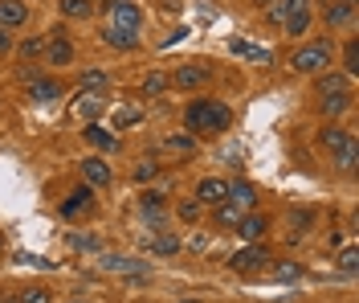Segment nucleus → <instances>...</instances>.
<instances>
[{
	"instance_id": "obj_41",
	"label": "nucleus",
	"mask_w": 359,
	"mask_h": 303,
	"mask_svg": "<svg viewBox=\"0 0 359 303\" xmlns=\"http://www.w3.org/2000/svg\"><path fill=\"white\" fill-rule=\"evenodd\" d=\"M266 17H269V21H286V0H269Z\"/></svg>"
},
{
	"instance_id": "obj_26",
	"label": "nucleus",
	"mask_w": 359,
	"mask_h": 303,
	"mask_svg": "<svg viewBox=\"0 0 359 303\" xmlns=\"http://www.w3.org/2000/svg\"><path fill=\"white\" fill-rule=\"evenodd\" d=\"M343 111H351V94H323V115H343Z\"/></svg>"
},
{
	"instance_id": "obj_18",
	"label": "nucleus",
	"mask_w": 359,
	"mask_h": 303,
	"mask_svg": "<svg viewBox=\"0 0 359 303\" xmlns=\"http://www.w3.org/2000/svg\"><path fill=\"white\" fill-rule=\"evenodd\" d=\"M347 140H351V131H347V127H339V123H327V127L318 131V143H323L327 152H339Z\"/></svg>"
},
{
	"instance_id": "obj_30",
	"label": "nucleus",
	"mask_w": 359,
	"mask_h": 303,
	"mask_svg": "<svg viewBox=\"0 0 359 303\" xmlns=\"http://www.w3.org/2000/svg\"><path fill=\"white\" fill-rule=\"evenodd\" d=\"M343 74H347V78H355V74H359V41H355V37L343 46Z\"/></svg>"
},
{
	"instance_id": "obj_31",
	"label": "nucleus",
	"mask_w": 359,
	"mask_h": 303,
	"mask_svg": "<svg viewBox=\"0 0 359 303\" xmlns=\"http://www.w3.org/2000/svg\"><path fill=\"white\" fill-rule=\"evenodd\" d=\"M176 250H180L176 233H159V238H151V254H176Z\"/></svg>"
},
{
	"instance_id": "obj_44",
	"label": "nucleus",
	"mask_w": 359,
	"mask_h": 303,
	"mask_svg": "<svg viewBox=\"0 0 359 303\" xmlns=\"http://www.w3.org/2000/svg\"><path fill=\"white\" fill-rule=\"evenodd\" d=\"M180 303H201V299H180Z\"/></svg>"
},
{
	"instance_id": "obj_27",
	"label": "nucleus",
	"mask_w": 359,
	"mask_h": 303,
	"mask_svg": "<svg viewBox=\"0 0 359 303\" xmlns=\"http://www.w3.org/2000/svg\"><path fill=\"white\" fill-rule=\"evenodd\" d=\"M139 91H143V98H159V94L168 91V74L151 70L147 78H143V86H139Z\"/></svg>"
},
{
	"instance_id": "obj_21",
	"label": "nucleus",
	"mask_w": 359,
	"mask_h": 303,
	"mask_svg": "<svg viewBox=\"0 0 359 303\" xmlns=\"http://www.w3.org/2000/svg\"><path fill=\"white\" fill-rule=\"evenodd\" d=\"M139 119H143V111H139L135 103H118V107H114V119H111V131H123V127H131Z\"/></svg>"
},
{
	"instance_id": "obj_5",
	"label": "nucleus",
	"mask_w": 359,
	"mask_h": 303,
	"mask_svg": "<svg viewBox=\"0 0 359 303\" xmlns=\"http://www.w3.org/2000/svg\"><path fill=\"white\" fill-rule=\"evenodd\" d=\"M45 62H49V66H69V62H74V41H69V33L62 29V25H57V29H49Z\"/></svg>"
},
{
	"instance_id": "obj_6",
	"label": "nucleus",
	"mask_w": 359,
	"mask_h": 303,
	"mask_svg": "<svg viewBox=\"0 0 359 303\" xmlns=\"http://www.w3.org/2000/svg\"><path fill=\"white\" fill-rule=\"evenodd\" d=\"M208 78H212L208 62H184V66H176V74H172V86H180V91H201Z\"/></svg>"
},
{
	"instance_id": "obj_33",
	"label": "nucleus",
	"mask_w": 359,
	"mask_h": 303,
	"mask_svg": "<svg viewBox=\"0 0 359 303\" xmlns=\"http://www.w3.org/2000/svg\"><path fill=\"white\" fill-rule=\"evenodd\" d=\"M139 205H143V213H159L163 205H168V197H163L159 188H147V193L139 197Z\"/></svg>"
},
{
	"instance_id": "obj_46",
	"label": "nucleus",
	"mask_w": 359,
	"mask_h": 303,
	"mask_svg": "<svg viewBox=\"0 0 359 303\" xmlns=\"http://www.w3.org/2000/svg\"><path fill=\"white\" fill-rule=\"evenodd\" d=\"M257 4H269V0H257Z\"/></svg>"
},
{
	"instance_id": "obj_37",
	"label": "nucleus",
	"mask_w": 359,
	"mask_h": 303,
	"mask_svg": "<svg viewBox=\"0 0 359 303\" xmlns=\"http://www.w3.org/2000/svg\"><path fill=\"white\" fill-rule=\"evenodd\" d=\"M355 266H359V250L355 246H347V250L339 254V271H343V275H355Z\"/></svg>"
},
{
	"instance_id": "obj_43",
	"label": "nucleus",
	"mask_w": 359,
	"mask_h": 303,
	"mask_svg": "<svg viewBox=\"0 0 359 303\" xmlns=\"http://www.w3.org/2000/svg\"><path fill=\"white\" fill-rule=\"evenodd\" d=\"M0 303H21V299H17V295H8V299H0Z\"/></svg>"
},
{
	"instance_id": "obj_16",
	"label": "nucleus",
	"mask_w": 359,
	"mask_h": 303,
	"mask_svg": "<svg viewBox=\"0 0 359 303\" xmlns=\"http://www.w3.org/2000/svg\"><path fill=\"white\" fill-rule=\"evenodd\" d=\"M241 217H245V209H241L233 197H224V201H217V205H212V221H217L221 230H233Z\"/></svg>"
},
{
	"instance_id": "obj_47",
	"label": "nucleus",
	"mask_w": 359,
	"mask_h": 303,
	"mask_svg": "<svg viewBox=\"0 0 359 303\" xmlns=\"http://www.w3.org/2000/svg\"><path fill=\"white\" fill-rule=\"evenodd\" d=\"M74 303H82V299H74Z\"/></svg>"
},
{
	"instance_id": "obj_35",
	"label": "nucleus",
	"mask_w": 359,
	"mask_h": 303,
	"mask_svg": "<svg viewBox=\"0 0 359 303\" xmlns=\"http://www.w3.org/2000/svg\"><path fill=\"white\" fill-rule=\"evenodd\" d=\"M176 213H180V221H188V226H192V221L201 217V201H196V197H188V201H180V205H176Z\"/></svg>"
},
{
	"instance_id": "obj_9",
	"label": "nucleus",
	"mask_w": 359,
	"mask_h": 303,
	"mask_svg": "<svg viewBox=\"0 0 359 303\" xmlns=\"http://www.w3.org/2000/svg\"><path fill=\"white\" fill-rule=\"evenodd\" d=\"M196 148H201V140H196L192 131H172V136H163L168 160H188V156H196Z\"/></svg>"
},
{
	"instance_id": "obj_15",
	"label": "nucleus",
	"mask_w": 359,
	"mask_h": 303,
	"mask_svg": "<svg viewBox=\"0 0 359 303\" xmlns=\"http://www.w3.org/2000/svg\"><path fill=\"white\" fill-rule=\"evenodd\" d=\"M224 197H229V181H221V176H204L201 185H196V201L201 205H217Z\"/></svg>"
},
{
	"instance_id": "obj_10",
	"label": "nucleus",
	"mask_w": 359,
	"mask_h": 303,
	"mask_svg": "<svg viewBox=\"0 0 359 303\" xmlns=\"http://www.w3.org/2000/svg\"><path fill=\"white\" fill-rule=\"evenodd\" d=\"M111 164L102 160V156H86V160H82V181H86L90 188H107L111 185Z\"/></svg>"
},
{
	"instance_id": "obj_39",
	"label": "nucleus",
	"mask_w": 359,
	"mask_h": 303,
	"mask_svg": "<svg viewBox=\"0 0 359 303\" xmlns=\"http://www.w3.org/2000/svg\"><path fill=\"white\" fill-rule=\"evenodd\" d=\"M69 246L74 250H98V238L94 233H69Z\"/></svg>"
},
{
	"instance_id": "obj_11",
	"label": "nucleus",
	"mask_w": 359,
	"mask_h": 303,
	"mask_svg": "<svg viewBox=\"0 0 359 303\" xmlns=\"http://www.w3.org/2000/svg\"><path fill=\"white\" fill-rule=\"evenodd\" d=\"M62 94H66V86H62L57 78H45V74L29 78V98H33V103H53V98H62Z\"/></svg>"
},
{
	"instance_id": "obj_40",
	"label": "nucleus",
	"mask_w": 359,
	"mask_h": 303,
	"mask_svg": "<svg viewBox=\"0 0 359 303\" xmlns=\"http://www.w3.org/2000/svg\"><path fill=\"white\" fill-rule=\"evenodd\" d=\"M298 275H302V266H298V262H286V266H278V279H282V283H294Z\"/></svg>"
},
{
	"instance_id": "obj_23",
	"label": "nucleus",
	"mask_w": 359,
	"mask_h": 303,
	"mask_svg": "<svg viewBox=\"0 0 359 303\" xmlns=\"http://www.w3.org/2000/svg\"><path fill=\"white\" fill-rule=\"evenodd\" d=\"M102 41H107L111 49H135V46H139V37H135V33H123V29H114V25L102 29Z\"/></svg>"
},
{
	"instance_id": "obj_1",
	"label": "nucleus",
	"mask_w": 359,
	"mask_h": 303,
	"mask_svg": "<svg viewBox=\"0 0 359 303\" xmlns=\"http://www.w3.org/2000/svg\"><path fill=\"white\" fill-rule=\"evenodd\" d=\"M184 123H188L192 136H221L233 123V111L224 107L221 98H192L188 111H184Z\"/></svg>"
},
{
	"instance_id": "obj_7",
	"label": "nucleus",
	"mask_w": 359,
	"mask_h": 303,
	"mask_svg": "<svg viewBox=\"0 0 359 303\" xmlns=\"http://www.w3.org/2000/svg\"><path fill=\"white\" fill-rule=\"evenodd\" d=\"M94 209V188L82 181L78 188H69V197L62 201V217H69V221H78V217H86V213Z\"/></svg>"
},
{
	"instance_id": "obj_24",
	"label": "nucleus",
	"mask_w": 359,
	"mask_h": 303,
	"mask_svg": "<svg viewBox=\"0 0 359 303\" xmlns=\"http://www.w3.org/2000/svg\"><path fill=\"white\" fill-rule=\"evenodd\" d=\"M229 197H233L241 209H253V205H257V188L249 185V181H237V185H229Z\"/></svg>"
},
{
	"instance_id": "obj_14",
	"label": "nucleus",
	"mask_w": 359,
	"mask_h": 303,
	"mask_svg": "<svg viewBox=\"0 0 359 303\" xmlns=\"http://www.w3.org/2000/svg\"><path fill=\"white\" fill-rule=\"evenodd\" d=\"M25 21H29L25 0H0V29H21Z\"/></svg>"
},
{
	"instance_id": "obj_42",
	"label": "nucleus",
	"mask_w": 359,
	"mask_h": 303,
	"mask_svg": "<svg viewBox=\"0 0 359 303\" xmlns=\"http://www.w3.org/2000/svg\"><path fill=\"white\" fill-rule=\"evenodd\" d=\"M13 53V29H0V58Z\"/></svg>"
},
{
	"instance_id": "obj_22",
	"label": "nucleus",
	"mask_w": 359,
	"mask_h": 303,
	"mask_svg": "<svg viewBox=\"0 0 359 303\" xmlns=\"http://www.w3.org/2000/svg\"><path fill=\"white\" fill-rule=\"evenodd\" d=\"M57 8H62V17H69V21H90L94 17V4L90 0H57Z\"/></svg>"
},
{
	"instance_id": "obj_32",
	"label": "nucleus",
	"mask_w": 359,
	"mask_h": 303,
	"mask_svg": "<svg viewBox=\"0 0 359 303\" xmlns=\"http://www.w3.org/2000/svg\"><path fill=\"white\" fill-rule=\"evenodd\" d=\"M156 176H159V160H139L135 164V181H139V185H151Z\"/></svg>"
},
{
	"instance_id": "obj_25",
	"label": "nucleus",
	"mask_w": 359,
	"mask_h": 303,
	"mask_svg": "<svg viewBox=\"0 0 359 303\" xmlns=\"http://www.w3.org/2000/svg\"><path fill=\"white\" fill-rule=\"evenodd\" d=\"M102 103H107V98H102V91H82V94H78V115L94 119L98 111H102Z\"/></svg>"
},
{
	"instance_id": "obj_45",
	"label": "nucleus",
	"mask_w": 359,
	"mask_h": 303,
	"mask_svg": "<svg viewBox=\"0 0 359 303\" xmlns=\"http://www.w3.org/2000/svg\"><path fill=\"white\" fill-rule=\"evenodd\" d=\"M347 4H359V0H347Z\"/></svg>"
},
{
	"instance_id": "obj_2",
	"label": "nucleus",
	"mask_w": 359,
	"mask_h": 303,
	"mask_svg": "<svg viewBox=\"0 0 359 303\" xmlns=\"http://www.w3.org/2000/svg\"><path fill=\"white\" fill-rule=\"evenodd\" d=\"M331 62H335V41H327V37H318L311 46H298L290 53L294 74H323V70H331Z\"/></svg>"
},
{
	"instance_id": "obj_3",
	"label": "nucleus",
	"mask_w": 359,
	"mask_h": 303,
	"mask_svg": "<svg viewBox=\"0 0 359 303\" xmlns=\"http://www.w3.org/2000/svg\"><path fill=\"white\" fill-rule=\"evenodd\" d=\"M107 13H111L114 29H123V33H135V37H139V29H143V13H139L135 0H111Z\"/></svg>"
},
{
	"instance_id": "obj_17",
	"label": "nucleus",
	"mask_w": 359,
	"mask_h": 303,
	"mask_svg": "<svg viewBox=\"0 0 359 303\" xmlns=\"http://www.w3.org/2000/svg\"><path fill=\"white\" fill-rule=\"evenodd\" d=\"M314 91H318V98L323 94H351V82H347V74H314Z\"/></svg>"
},
{
	"instance_id": "obj_12",
	"label": "nucleus",
	"mask_w": 359,
	"mask_h": 303,
	"mask_svg": "<svg viewBox=\"0 0 359 303\" xmlns=\"http://www.w3.org/2000/svg\"><path fill=\"white\" fill-rule=\"evenodd\" d=\"M266 230H269V217H266V213H245V217L233 226V233H237V238H245V242H262V238H266Z\"/></svg>"
},
{
	"instance_id": "obj_29",
	"label": "nucleus",
	"mask_w": 359,
	"mask_h": 303,
	"mask_svg": "<svg viewBox=\"0 0 359 303\" xmlns=\"http://www.w3.org/2000/svg\"><path fill=\"white\" fill-rule=\"evenodd\" d=\"M331 156H335V164L343 168V172H351V168H355V160H359V152H355V136H351V140L343 143L339 152H331Z\"/></svg>"
},
{
	"instance_id": "obj_36",
	"label": "nucleus",
	"mask_w": 359,
	"mask_h": 303,
	"mask_svg": "<svg viewBox=\"0 0 359 303\" xmlns=\"http://www.w3.org/2000/svg\"><path fill=\"white\" fill-rule=\"evenodd\" d=\"M82 91H107V70H86L82 74Z\"/></svg>"
},
{
	"instance_id": "obj_13",
	"label": "nucleus",
	"mask_w": 359,
	"mask_h": 303,
	"mask_svg": "<svg viewBox=\"0 0 359 303\" xmlns=\"http://www.w3.org/2000/svg\"><path fill=\"white\" fill-rule=\"evenodd\" d=\"M82 136H86V143L90 148H98L102 156H107V152H118V136H114L111 127H102V123H86Z\"/></svg>"
},
{
	"instance_id": "obj_38",
	"label": "nucleus",
	"mask_w": 359,
	"mask_h": 303,
	"mask_svg": "<svg viewBox=\"0 0 359 303\" xmlns=\"http://www.w3.org/2000/svg\"><path fill=\"white\" fill-rule=\"evenodd\" d=\"M17 299L21 303H49V287H25Z\"/></svg>"
},
{
	"instance_id": "obj_34",
	"label": "nucleus",
	"mask_w": 359,
	"mask_h": 303,
	"mask_svg": "<svg viewBox=\"0 0 359 303\" xmlns=\"http://www.w3.org/2000/svg\"><path fill=\"white\" fill-rule=\"evenodd\" d=\"M17 53H21L25 62H33V58H41V53H45V41H41V37H25Z\"/></svg>"
},
{
	"instance_id": "obj_28",
	"label": "nucleus",
	"mask_w": 359,
	"mask_h": 303,
	"mask_svg": "<svg viewBox=\"0 0 359 303\" xmlns=\"http://www.w3.org/2000/svg\"><path fill=\"white\" fill-rule=\"evenodd\" d=\"M311 221H314L311 209H294V213H290V242H298L302 233L311 230Z\"/></svg>"
},
{
	"instance_id": "obj_19",
	"label": "nucleus",
	"mask_w": 359,
	"mask_h": 303,
	"mask_svg": "<svg viewBox=\"0 0 359 303\" xmlns=\"http://www.w3.org/2000/svg\"><path fill=\"white\" fill-rule=\"evenodd\" d=\"M229 53H237V58H249V62H273V53L269 49H257V46H249V41H241V37H233L229 41Z\"/></svg>"
},
{
	"instance_id": "obj_20",
	"label": "nucleus",
	"mask_w": 359,
	"mask_h": 303,
	"mask_svg": "<svg viewBox=\"0 0 359 303\" xmlns=\"http://www.w3.org/2000/svg\"><path fill=\"white\" fill-rule=\"evenodd\" d=\"M286 33H290V37H298V33H306V29H311V4H302V8H290V13H286Z\"/></svg>"
},
{
	"instance_id": "obj_8",
	"label": "nucleus",
	"mask_w": 359,
	"mask_h": 303,
	"mask_svg": "<svg viewBox=\"0 0 359 303\" xmlns=\"http://www.w3.org/2000/svg\"><path fill=\"white\" fill-rule=\"evenodd\" d=\"M323 25H327V29H351V25H355V4H347V0H327V4H323Z\"/></svg>"
},
{
	"instance_id": "obj_4",
	"label": "nucleus",
	"mask_w": 359,
	"mask_h": 303,
	"mask_svg": "<svg viewBox=\"0 0 359 303\" xmlns=\"http://www.w3.org/2000/svg\"><path fill=\"white\" fill-rule=\"evenodd\" d=\"M229 266H233V271H241V275L266 271V266H269V250H266V242H249L245 250H237V254L229 258Z\"/></svg>"
}]
</instances>
